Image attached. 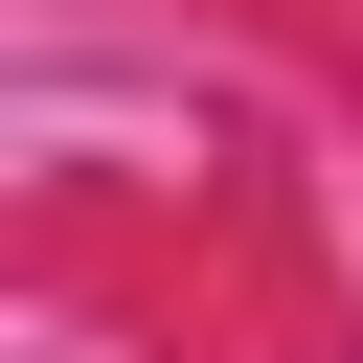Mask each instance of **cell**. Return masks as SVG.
<instances>
[]
</instances>
